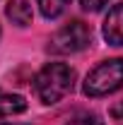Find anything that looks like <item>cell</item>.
<instances>
[{
	"label": "cell",
	"instance_id": "1",
	"mask_svg": "<svg viewBox=\"0 0 123 125\" xmlns=\"http://www.w3.org/2000/svg\"><path fill=\"white\" fill-rule=\"evenodd\" d=\"M75 87V70L65 62H46L34 77V94L41 104L53 106Z\"/></svg>",
	"mask_w": 123,
	"mask_h": 125
},
{
	"label": "cell",
	"instance_id": "2",
	"mask_svg": "<svg viewBox=\"0 0 123 125\" xmlns=\"http://www.w3.org/2000/svg\"><path fill=\"white\" fill-rule=\"evenodd\" d=\"M121 87H123V58H111V60L99 62L87 75L82 92L97 99V96H109V94L118 92Z\"/></svg>",
	"mask_w": 123,
	"mask_h": 125
},
{
	"label": "cell",
	"instance_id": "3",
	"mask_svg": "<svg viewBox=\"0 0 123 125\" xmlns=\"http://www.w3.org/2000/svg\"><path fill=\"white\" fill-rule=\"evenodd\" d=\"M92 43V29L80 22V19H73L68 22L65 27L56 31L48 41V51L51 53H58V55H70V53H80Z\"/></svg>",
	"mask_w": 123,
	"mask_h": 125
},
{
	"label": "cell",
	"instance_id": "4",
	"mask_svg": "<svg viewBox=\"0 0 123 125\" xmlns=\"http://www.w3.org/2000/svg\"><path fill=\"white\" fill-rule=\"evenodd\" d=\"M104 39L111 46H123V2L109 10L104 19Z\"/></svg>",
	"mask_w": 123,
	"mask_h": 125
},
{
	"label": "cell",
	"instance_id": "5",
	"mask_svg": "<svg viewBox=\"0 0 123 125\" xmlns=\"http://www.w3.org/2000/svg\"><path fill=\"white\" fill-rule=\"evenodd\" d=\"M5 15L7 19L17 24V27H29L31 19H34V7H31V0H10L7 7H5Z\"/></svg>",
	"mask_w": 123,
	"mask_h": 125
},
{
	"label": "cell",
	"instance_id": "6",
	"mask_svg": "<svg viewBox=\"0 0 123 125\" xmlns=\"http://www.w3.org/2000/svg\"><path fill=\"white\" fill-rule=\"evenodd\" d=\"M27 111V101L24 96L12 92H2L0 89V118H7V115H19Z\"/></svg>",
	"mask_w": 123,
	"mask_h": 125
},
{
	"label": "cell",
	"instance_id": "7",
	"mask_svg": "<svg viewBox=\"0 0 123 125\" xmlns=\"http://www.w3.org/2000/svg\"><path fill=\"white\" fill-rule=\"evenodd\" d=\"M68 2H70V0H36L41 15L46 17V19H56V17H61L63 12H65V7H68Z\"/></svg>",
	"mask_w": 123,
	"mask_h": 125
},
{
	"label": "cell",
	"instance_id": "8",
	"mask_svg": "<svg viewBox=\"0 0 123 125\" xmlns=\"http://www.w3.org/2000/svg\"><path fill=\"white\" fill-rule=\"evenodd\" d=\"M65 125H104V120L97 113H77L75 118H70Z\"/></svg>",
	"mask_w": 123,
	"mask_h": 125
},
{
	"label": "cell",
	"instance_id": "9",
	"mask_svg": "<svg viewBox=\"0 0 123 125\" xmlns=\"http://www.w3.org/2000/svg\"><path fill=\"white\" fill-rule=\"evenodd\" d=\"M80 5H82V10H87V12H99L104 5H109V0H80Z\"/></svg>",
	"mask_w": 123,
	"mask_h": 125
},
{
	"label": "cell",
	"instance_id": "10",
	"mask_svg": "<svg viewBox=\"0 0 123 125\" xmlns=\"http://www.w3.org/2000/svg\"><path fill=\"white\" fill-rule=\"evenodd\" d=\"M111 115L118 118V120H123V101H121V104H116V106L111 108Z\"/></svg>",
	"mask_w": 123,
	"mask_h": 125
},
{
	"label": "cell",
	"instance_id": "11",
	"mask_svg": "<svg viewBox=\"0 0 123 125\" xmlns=\"http://www.w3.org/2000/svg\"><path fill=\"white\" fill-rule=\"evenodd\" d=\"M2 125H5V123H2Z\"/></svg>",
	"mask_w": 123,
	"mask_h": 125
}]
</instances>
